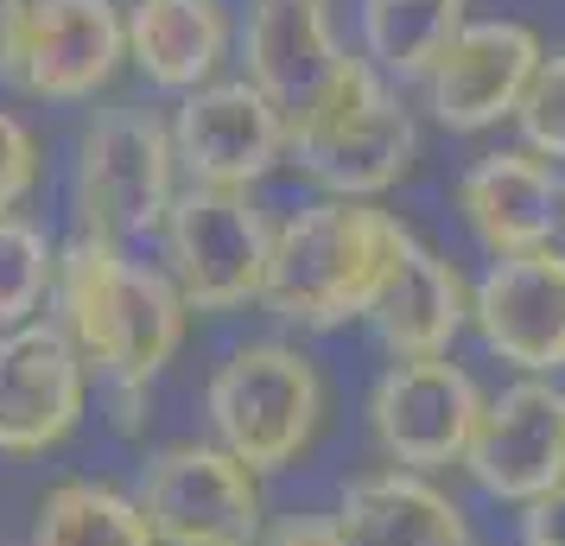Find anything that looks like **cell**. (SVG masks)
<instances>
[{"instance_id":"obj_1","label":"cell","mask_w":565,"mask_h":546,"mask_svg":"<svg viewBox=\"0 0 565 546\" xmlns=\"http://www.w3.org/2000/svg\"><path fill=\"white\" fill-rule=\"evenodd\" d=\"M52 318L77 343L103 394H153L159 368L179 356L191 306L166 267L134 260L121 242L77 235L57 255Z\"/></svg>"},{"instance_id":"obj_2","label":"cell","mask_w":565,"mask_h":546,"mask_svg":"<svg viewBox=\"0 0 565 546\" xmlns=\"http://www.w3.org/2000/svg\"><path fill=\"white\" fill-rule=\"evenodd\" d=\"M407 248L413 229L394 210L318 197L274 229V267H267L260 306L299 331H343L356 318L369 324Z\"/></svg>"},{"instance_id":"obj_3","label":"cell","mask_w":565,"mask_h":546,"mask_svg":"<svg viewBox=\"0 0 565 546\" xmlns=\"http://www.w3.org/2000/svg\"><path fill=\"white\" fill-rule=\"evenodd\" d=\"M286 159L324 197L375 204L413 172L419 121L369 57H343V71L286 121Z\"/></svg>"},{"instance_id":"obj_4","label":"cell","mask_w":565,"mask_h":546,"mask_svg":"<svg viewBox=\"0 0 565 546\" xmlns=\"http://www.w3.org/2000/svg\"><path fill=\"white\" fill-rule=\"evenodd\" d=\"M204 414L210 439L235 451L255 477H267L311 451L318 426H324V375L299 343L248 338L204 382Z\"/></svg>"},{"instance_id":"obj_5","label":"cell","mask_w":565,"mask_h":546,"mask_svg":"<svg viewBox=\"0 0 565 546\" xmlns=\"http://www.w3.org/2000/svg\"><path fill=\"white\" fill-rule=\"evenodd\" d=\"M172 197H179L172 121H159L140 103L96 108L77 133V165H71L77 235H103V242L128 248L134 235L166 229Z\"/></svg>"},{"instance_id":"obj_6","label":"cell","mask_w":565,"mask_h":546,"mask_svg":"<svg viewBox=\"0 0 565 546\" xmlns=\"http://www.w3.org/2000/svg\"><path fill=\"white\" fill-rule=\"evenodd\" d=\"M134 502L159 546H260V477L216 439H172L134 477Z\"/></svg>"},{"instance_id":"obj_7","label":"cell","mask_w":565,"mask_h":546,"mask_svg":"<svg viewBox=\"0 0 565 546\" xmlns=\"http://www.w3.org/2000/svg\"><path fill=\"white\" fill-rule=\"evenodd\" d=\"M166 274L179 280L191 312H235L267 292L274 267V223L255 210L248 191H216V184H184L166 216Z\"/></svg>"},{"instance_id":"obj_8","label":"cell","mask_w":565,"mask_h":546,"mask_svg":"<svg viewBox=\"0 0 565 546\" xmlns=\"http://www.w3.org/2000/svg\"><path fill=\"white\" fill-rule=\"evenodd\" d=\"M489 394L477 375L451 356H426V363H387L369 388V439L394 470H451L477 439Z\"/></svg>"},{"instance_id":"obj_9","label":"cell","mask_w":565,"mask_h":546,"mask_svg":"<svg viewBox=\"0 0 565 546\" xmlns=\"http://www.w3.org/2000/svg\"><path fill=\"white\" fill-rule=\"evenodd\" d=\"M128 64V20L115 0H26L0 77L39 103H89Z\"/></svg>"},{"instance_id":"obj_10","label":"cell","mask_w":565,"mask_h":546,"mask_svg":"<svg viewBox=\"0 0 565 546\" xmlns=\"http://www.w3.org/2000/svg\"><path fill=\"white\" fill-rule=\"evenodd\" d=\"M463 477L489 495L527 508L565 483V388L546 375H521L483 400L477 439L463 451Z\"/></svg>"},{"instance_id":"obj_11","label":"cell","mask_w":565,"mask_h":546,"mask_svg":"<svg viewBox=\"0 0 565 546\" xmlns=\"http://www.w3.org/2000/svg\"><path fill=\"white\" fill-rule=\"evenodd\" d=\"M89 407V363L57 331V318H32L0 331V451L39 458L83 426Z\"/></svg>"},{"instance_id":"obj_12","label":"cell","mask_w":565,"mask_h":546,"mask_svg":"<svg viewBox=\"0 0 565 546\" xmlns=\"http://www.w3.org/2000/svg\"><path fill=\"white\" fill-rule=\"evenodd\" d=\"M172 147H179V172L191 184L248 191L286 159V115L248 77L204 83L172 115Z\"/></svg>"},{"instance_id":"obj_13","label":"cell","mask_w":565,"mask_h":546,"mask_svg":"<svg viewBox=\"0 0 565 546\" xmlns=\"http://www.w3.org/2000/svg\"><path fill=\"white\" fill-rule=\"evenodd\" d=\"M540 64H546V52H540L534 26H521V20H470L445 45V57L433 64V77L419 89H426V108H433L438 128L489 133L521 115Z\"/></svg>"},{"instance_id":"obj_14","label":"cell","mask_w":565,"mask_h":546,"mask_svg":"<svg viewBox=\"0 0 565 546\" xmlns=\"http://www.w3.org/2000/svg\"><path fill=\"white\" fill-rule=\"evenodd\" d=\"M470 331L489 356L553 382L565 368V248L489 260L470 287Z\"/></svg>"},{"instance_id":"obj_15","label":"cell","mask_w":565,"mask_h":546,"mask_svg":"<svg viewBox=\"0 0 565 546\" xmlns=\"http://www.w3.org/2000/svg\"><path fill=\"white\" fill-rule=\"evenodd\" d=\"M458 210H463V229L477 235V248L489 260L534 255V248L559 242L565 179H559V165H546L527 147L483 153L458 179Z\"/></svg>"},{"instance_id":"obj_16","label":"cell","mask_w":565,"mask_h":546,"mask_svg":"<svg viewBox=\"0 0 565 546\" xmlns=\"http://www.w3.org/2000/svg\"><path fill=\"white\" fill-rule=\"evenodd\" d=\"M343 57L350 52L337 45L331 0H248L242 64H248V83H260L280 103L286 121L343 71Z\"/></svg>"},{"instance_id":"obj_17","label":"cell","mask_w":565,"mask_h":546,"mask_svg":"<svg viewBox=\"0 0 565 546\" xmlns=\"http://www.w3.org/2000/svg\"><path fill=\"white\" fill-rule=\"evenodd\" d=\"M343 546H477L470 515L419 470H362L337 495Z\"/></svg>"},{"instance_id":"obj_18","label":"cell","mask_w":565,"mask_h":546,"mask_svg":"<svg viewBox=\"0 0 565 546\" xmlns=\"http://www.w3.org/2000/svg\"><path fill=\"white\" fill-rule=\"evenodd\" d=\"M463 324H470V280L438 248H426L413 235V248L394 267L382 306L369 312L375 343L394 363H426V356H451Z\"/></svg>"},{"instance_id":"obj_19","label":"cell","mask_w":565,"mask_h":546,"mask_svg":"<svg viewBox=\"0 0 565 546\" xmlns=\"http://www.w3.org/2000/svg\"><path fill=\"white\" fill-rule=\"evenodd\" d=\"M230 57V7L223 0H134L128 7V64L153 89L191 96L216 83Z\"/></svg>"},{"instance_id":"obj_20","label":"cell","mask_w":565,"mask_h":546,"mask_svg":"<svg viewBox=\"0 0 565 546\" xmlns=\"http://www.w3.org/2000/svg\"><path fill=\"white\" fill-rule=\"evenodd\" d=\"M26 546H159L134 490L108 477H64L39 495Z\"/></svg>"},{"instance_id":"obj_21","label":"cell","mask_w":565,"mask_h":546,"mask_svg":"<svg viewBox=\"0 0 565 546\" xmlns=\"http://www.w3.org/2000/svg\"><path fill=\"white\" fill-rule=\"evenodd\" d=\"M463 26V0H362V57L387 83H426Z\"/></svg>"},{"instance_id":"obj_22","label":"cell","mask_w":565,"mask_h":546,"mask_svg":"<svg viewBox=\"0 0 565 546\" xmlns=\"http://www.w3.org/2000/svg\"><path fill=\"white\" fill-rule=\"evenodd\" d=\"M57 248L52 235L26 216H0V331H20L52 306L57 287Z\"/></svg>"},{"instance_id":"obj_23","label":"cell","mask_w":565,"mask_h":546,"mask_svg":"<svg viewBox=\"0 0 565 546\" xmlns=\"http://www.w3.org/2000/svg\"><path fill=\"white\" fill-rule=\"evenodd\" d=\"M514 128H521L527 153H540L546 165H565V52H553L540 64V77L527 89L521 115H514Z\"/></svg>"},{"instance_id":"obj_24","label":"cell","mask_w":565,"mask_h":546,"mask_svg":"<svg viewBox=\"0 0 565 546\" xmlns=\"http://www.w3.org/2000/svg\"><path fill=\"white\" fill-rule=\"evenodd\" d=\"M32 184H39V140L20 115L0 108V216H20Z\"/></svg>"},{"instance_id":"obj_25","label":"cell","mask_w":565,"mask_h":546,"mask_svg":"<svg viewBox=\"0 0 565 546\" xmlns=\"http://www.w3.org/2000/svg\"><path fill=\"white\" fill-rule=\"evenodd\" d=\"M521 546H565V483L521 508Z\"/></svg>"},{"instance_id":"obj_26","label":"cell","mask_w":565,"mask_h":546,"mask_svg":"<svg viewBox=\"0 0 565 546\" xmlns=\"http://www.w3.org/2000/svg\"><path fill=\"white\" fill-rule=\"evenodd\" d=\"M260 546H343V527L337 515H286L260 534Z\"/></svg>"},{"instance_id":"obj_27","label":"cell","mask_w":565,"mask_h":546,"mask_svg":"<svg viewBox=\"0 0 565 546\" xmlns=\"http://www.w3.org/2000/svg\"><path fill=\"white\" fill-rule=\"evenodd\" d=\"M20 20H26V0H0V64H7L13 39H20Z\"/></svg>"},{"instance_id":"obj_28","label":"cell","mask_w":565,"mask_h":546,"mask_svg":"<svg viewBox=\"0 0 565 546\" xmlns=\"http://www.w3.org/2000/svg\"><path fill=\"white\" fill-rule=\"evenodd\" d=\"M559 242H565V216H559Z\"/></svg>"}]
</instances>
